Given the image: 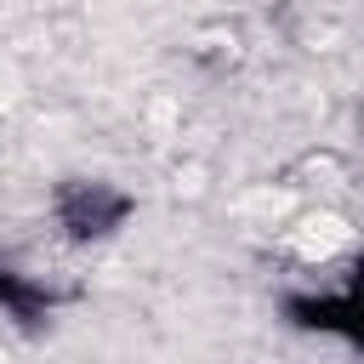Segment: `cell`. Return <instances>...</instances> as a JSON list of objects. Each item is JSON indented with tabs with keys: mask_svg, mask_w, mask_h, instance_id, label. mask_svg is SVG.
Masks as SVG:
<instances>
[{
	"mask_svg": "<svg viewBox=\"0 0 364 364\" xmlns=\"http://www.w3.org/2000/svg\"><path fill=\"white\" fill-rule=\"evenodd\" d=\"M296 239H301V256H318V262H324V256H336L341 245H353V228H347L341 216L318 210V216H307V222H301V233H296Z\"/></svg>",
	"mask_w": 364,
	"mask_h": 364,
	"instance_id": "6da1fadb",
	"label": "cell"
}]
</instances>
